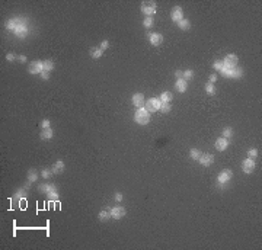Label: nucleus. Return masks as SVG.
Masks as SVG:
<instances>
[{
  "label": "nucleus",
  "mask_w": 262,
  "mask_h": 250,
  "mask_svg": "<svg viewBox=\"0 0 262 250\" xmlns=\"http://www.w3.org/2000/svg\"><path fill=\"white\" fill-rule=\"evenodd\" d=\"M134 119L135 122L140 125H146L150 121V112L146 109V108H138L137 112L134 114Z\"/></svg>",
  "instance_id": "obj_1"
},
{
  "label": "nucleus",
  "mask_w": 262,
  "mask_h": 250,
  "mask_svg": "<svg viewBox=\"0 0 262 250\" xmlns=\"http://www.w3.org/2000/svg\"><path fill=\"white\" fill-rule=\"evenodd\" d=\"M160 103H162V101L159 99V98H151V99H149L147 102H146V109L149 111V112H156V111H159L160 109Z\"/></svg>",
  "instance_id": "obj_2"
},
{
  "label": "nucleus",
  "mask_w": 262,
  "mask_h": 250,
  "mask_svg": "<svg viewBox=\"0 0 262 250\" xmlns=\"http://www.w3.org/2000/svg\"><path fill=\"white\" fill-rule=\"evenodd\" d=\"M236 66H237V57L235 54H229L223 61V68L230 70V68H236Z\"/></svg>",
  "instance_id": "obj_3"
},
{
  "label": "nucleus",
  "mask_w": 262,
  "mask_h": 250,
  "mask_svg": "<svg viewBox=\"0 0 262 250\" xmlns=\"http://www.w3.org/2000/svg\"><path fill=\"white\" fill-rule=\"evenodd\" d=\"M141 9H143V13L147 15V16H153L156 13V3L154 1H144L141 4Z\"/></svg>",
  "instance_id": "obj_4"
},
{
  "label": "nucleus",
  "mask_w": 262,
  "mask_h": 250,
  "mask_svg": "<svg viewBox=\"0 0 262 250\" xmlns=\"http://www.w3.org/2000/svg\"><path fill=\"white\" fill-rule=\"evenodd\" d=\"M28 70H29L31 74H38V73L41 74V71L44 70V64H42V61H32L29 64Z\"/></svg>",
  "instance_id": "obj_5"
},
{
  "label": "nucleus",
  "mask_w": 262,
  "mask_h": 250,
  "mask_svg": "<svg viewBox=\"0 0 262 250\" xmlns=\"http://www.w3.org/2000/svg\"><path fill=\"white\" fill-rule=\"evenodd\" d=\"M125 215V208L124 207H114L111 209V217L115 218V220H120Z\"/></svg>",
  "instance_id": "obj_6"
},
{
  "label": "nucleus",
  "mask_w": 262,
  "mask_h": 250,
  "mask_svg": "<svg viewBox=\"0 0 262 250\" xmlns=\"http://www.w3.org/2000/svg\"><path fill=\"white\" fill-rule=\"evenodd\" d=\"M170 17H172V20H173V22H179V20H182V17H184V12H182V9H181L179 6L173 7V9H172V13H170Z\"/></svg>",
  "instance_id": "obj_7"
},
{
  "label": "nucleus",
  "mask_w": 262,
  "mask_h": 250,
  "mask_svg": "<svg viewBox=\"0 0 262 250\" xmlns=\"http://www.w3.org/2000/svg\"><path fill=\"white\" fill-rule=\"evenodd\" d=\"M242 169L245 173H252L254 169H255V161L254 159H246L243 163H242Z\"/></svg>",
  "instance_id": "obj_8"
},
{
  "label": "nucleus",
  "mask_w": 262,
  "mask_h": 250,
  "mask_svg": "<svg viewBox=\"0 0 262 250\" xmlns=\"http://www.w3.org/2000/svg\"><path fill=\"white\" fill-rule=\"evenodd\" d=\"M232 177H233V172H232L230 169H226V170H223V172L219 175V182H220V183H226V182H229Z\"/></svg>",
  "instance_id": "obj_9"
},
{
  "label": "nucleus",
  "mask_w": 262,
  "mask_h": 250,
  "mask_svg": "<svg viewBox=\"0 0 262 250\" xmlns=\"http://www.w3.org/2000/svg\"><path fill=\"white\" fill-rule=\"evenodd\" d=\"M202 166H210V164H213V161H214V156L213 154H210V153H205V154H201V157H200V160H198Z\"/></svg>",
  "instance_id": "obj_10"
},
{
  "label": "nucleus",
  "mask_w": 262,
  "mask_h": 250,
  "mask_svg": "<svg viewBox=\"0 0 262 250\" xmlns=\"http://www.w3.org/2000/svg\"><path fill=\"white\" fill-rule=\"evenodd\" d=\"M146 102H144V96H143V93H135L134 96H132V105L134 106H137V108H143V105H144Z\"/></svg>",
  "instance_id": "obj_11"
},
{
  "label": "nucleus",
  "mask_w": 262,
  "mask_h": 250,
  "mask_svg": "<svg viewBox=\"0 0 262 250\" xmlns=\"http://www.w3.org/2000/svg\"><path fill=\"white\" fill-rule=\"evenodd\" d=\"M227 145H229V141H227V138H219L217 141H216V148L219 150V151H223V150H226L227 148Z\"/></svg>",
  "instance_id": "obj_12"
},
{
  "label": "nucleus",
  "mask_w": 262,
  "mask_h": 250,
  "mask_svg": "<svg viewBox=\"0 0 262 250\" xmlns=\"http://www.w3.org/2000/svg\"><path fill=\"white\" fill-rule=\"evenodd\" d=\"M150 42L153 45H160L163 42V35L162 34H151L150 35Z\"/></svg>",
  "instance_id": "obj_13"
},
{
  "label": "nucleus",
  "mask_w": 262,
  "mask_h": 250,
  "mask_svg": "<svg viewBox=\"0 0 262 250\" xmlns=\"http://www.w3.org/2000/svg\"><path fill=\"white\" fill-rule=\"evenodd\" d=\"M175 86H176V89L182 93V92H185V90H186L188 83H186V80H185V79H181V80H178V82H176V84H175Z\"/></svg>",
  "instance_id": "obj_14"
},
{
  "label": "nucleus",
  "mask_w": 262,
  "mask_h": 250,
  "mask_svg": "<svg viewBox=\"0 0 262 250\" xmlns=\"http://www.w3.org/2000/svg\"><path fill=\"white\" fill-rule=\"evenodd\" d=\"M41 138L42 140H51L53 138V129L51 128H44L41 132Z\"/></svg>",
  "instance_id": "obj_15"
},
{
  "label": "nucleus",
  "mask_w": 262,
  "mask_h": 250,
  "mask_svg": "<svg viewBox=\"0 0 262 250\" xmlns=\"http://www.w3.org/2000/svg\"><path fill=\"white\" fill-rule=\"evenodd\" d=\"M42 64H44V71H53L54 70V63L51 61V60H45V61H42Z\"/></svg>",
  "instance_id": "obj_16"
},
{
  "label": "nucleus",
  "mask_w": 262,
  "mask_h": 250,
  "mask_svg": "<svg viewBox=\"0 0 262 250\" xmlns=\"http://www.w3.org/2000/svg\"><path fill=\"white\" fill-rule=\"evenodd\" d=\"M162 102H170L172 99H173V95L170 93V92H163L162 95H160V98H159Z\"/></svg>",
  "instance_id": "obj_17"
},
{
  "label": "nucleus",
  "mask_w": 262,
  "mask_h": 250,
  "mask_svg": "<svg viewBox=\"0 0 262 250\" xmlns=\"http://www.w3.org/2000/svg\"><path fill=\"white\" fill-rule=\"evenodd\" d=\"M109 217H111V209H104V211L99 212V220L101 221H106Z\"/></svg>",
  "instance_id": "obj_18"
},
{
  "label": "nucleus",
  "mask_w": 262,
  "mask_h": 250,
  "mask_svg": "<svg viewBox=\"0 0 262 250\" xmlns=\"http://www.w3.org/2000/svg\"><path fill=\"white\" fill-rule=\"evenodd\" d=\"M102 50L101 48H92V51H90V55H92V58H101L102 57Z\"/></svg>",
  "instance_id": "obj_19"
},
{
  "label": "nucleus",
  "mask_w": 262,
  "mask_h": 250,
  "mask_svg": "<svg viewBox=\"0 0 262 250\" xmlns=\"http://www.w3.org/2000/svg\"><path fill=\"white\" fill-rule=\"evenodd\" d=\"M63 169H64V163H63L61 160H58V161L54 164V167H53V172H54V173H60Z\"/></svg>",
  "instance_id": "obj_20"
},
{
  "label": "nucleus",
  "mask_w": 262,
  "mask_h": 250,
  "mask_svg": "<svg viewBox=\"0 0 262 250\" xmlns=\"http://www.w3.org/2000/svg\"><path fill=\"white\" fill-rule=\"evenodd\" d=\"M205 90H207V93H208V95H214V93L217 92V90H216V86H214V83H210V82L205 84Z\"/></svg>",
  "instance_id": "obj_21"
},
{
  "label": "nucleus",
  "mask_w": 262,
  "mask_h": 250,
  "mask_svg": "<svg viewBox=\"0 0 262 250\" xmlns=\"http://www.w3.org/2000/svg\"><path fill=\"white\" fill-rule=\"evenodd\" d=\"M159 111H162L163 114H167L169 111H170V103L169 102H162L160 103V109Z\"/></svg>",
  "instance_id": "obj_22"
},
{
  "label": "nucleus",
  "mask_w": 262,
  "mask_h": 250,
  "mask_svg": "<svg viewBox=\"0 0 262 250\" xmlns=\"http://www.w3.org/2000/svg\"><path fill=\"white\" fill-rule=\"evenodd\" d=\"M178 25H179V28H181V29H189V26H191L189 20H185V19L179 20V22H178Z\"/></svg>",
  "instance_id": "obj_23"
},
{
  "label": "nucleus",
  "mask_w": 262,
  "mask_h": 250,
  "mask_svg": "<svg viewBox=\"0 0 262 250\" xmlns=\"http://www.w3.org/2000/svg\"><path fill=\"white\" fill-rule=\"evenodd\" d=\"M232 135H233V128L227 126V128L223 129V138H230Z\"/></svg>",
  "instance_id": "obj_24"
},
{
  "label": "nucleus",
  "mask_w": 262,
  "mask_h": 250,
  "mask_svg": "<svg viewBox=\"0 0 262 250\" xmlns=\"http://www.w3.org/2000/svg\"><path fill=\"white\" fill-rule=\"evenodd\" d=\"M191 157H192L194 160H200V157H201V153H200V150H197V148H192V150H191Z\"/></svg>",
  "instance_id": "obj_25"
},
{
  "label": "nucleus",
  "mask_w": 262,
  "mask_h": 250,
  "mask_svg": "<svg viewBox=\"0 0 262 250\" xmlns=\"http://www.w3.org/2000/svg\"><path fill=\"white\" fill-rule=\"evenodd\" d=\"M194 77V71L192 70H186V71H184V79L188 82V80H191Z\"/></svg>",
  "instance_id": "obj_26"
},
{
  "label": "nucleus",
  "mask_w": 262,
  "mask_h": 250,
  "mask_svg": "<svg viewBox=\"0 0 262 250\" xmlns=\"http://www.w3.org/2000/svg\"><path fill=\"white\" fill-rule=\"evenodd\" d=\"M143 23H144V26H146V28H150V26L153 25V17H151V16H147V17L144 19V22H143Z\"/></svg>",
  "instance_id": "obj_27"
},
{
  "label": "nucleus",
  "mask_w": 262,
  "mask_h": 250,
  "mask_svg": "<svg viewBox=\"0 0 262 250\" xmlns=\"http://www.w3.org/2000/svg\"><path fill=\"white\" fill-rule=\"evenodd\" d=\"M214 68L216 70H223V61H216L214 63Z\"/></svg>",
  "instance_id": "obj_28"
},
{
  "label": "nucleus",
  "mask_w": 262,
  "mask_h": 250,
  "mask_svg": "<svg viewBox=\"0 0 262 250\" xmlns=\"http://www.w3.org/2000/svg\"><path fill=\"white\" fill-rule=\"evenodd\" d=\"M35 170H31L29 172V182H34V180H36V175L34 173Z\"/></svg>",
  "instance_id": "obj_29"
},
{
  "label": "nucleus",
  "mask_w": 262,
  "mask_h": 250,
  "mask_svg": "<svg viewBox=\"0 0 262 250\" xmlns=\"http://www.w3.org/2000/svg\"><path fill=\"white\" fill-rule=\"evenodd\" d=\"M108 47H109V42H108V41H102V42H101V50H102V51H104L105 48H108Z\"/></svg>",
  "instance_id": "obj_30"
},
{
  "label": "nucleus",
  "mask_w": 262,
  "mask_h": 250,
  "mask_svg": "<svg viewBox=\"0 0 262 250\" xmlns=\"http://www.w3.org/2000/svg\"><path fill=\"white\" fill-rule=\"evenodd\" d=\"M175 76H176V79H178V80H181V79H184V71L178 70V71L175 73Z\"/></svg>",
  "instance_id": "obj_31"
},
{
  "label": "nucleus",
  "mask_w": 262,
  "mask_h": 250,
  "mask_svg": "<svg viewBox=\"0 0 262 250\" xmlns=\"http://www.w3.org/2000/svg\"><path fill=\"white\" fill-rule=\"evenodd\" d=\"M41 77H42L44 80H48V77H50V73H48V71H44V70H42V71H41Z\"/></svg>",
  "instance_id": "obj_32"
},
{
  "label": "nucleus",
  "mask_w": 262,
  "mask_h": 250,
  "mask_svg": "<svg viewBox=\"0 0 262 250\" xmlns=\"http://www.w3.org/2000/svg\"><path fill=\"white\" fill-rule=\"evenodd\" d=\"M41 126H42V129H44V128H50V121H48V119H44V121L41 122Z\"/></svg>",
  "instance_id": "obj_33"
},
{
  "label": "nucleus",
  "mask_w": 262,
  "mask_h": 250,
  "mask_svg": "<svg viewBox=\"0 0 262 250\" xmlns=\"http://www.w3.org/2000/svg\"><path fill=\"white\" fill-rule=\"evenodd\" d=\"M249 156H251L252 159H255V157L258 156V150H255V148H254V150H251V151H249Z\"/></svg>",
  "instance_id": "obj_34"
},
{
  "label": "nucleus",
  "mask_w": 262,
  "mask_h": 250,
  "mask_svg": "<svg viewBox=\"0 0 262 250\" xmlns=\"http://www.w3.org/2000/svg\"><path fill=\"white\" fill-rule=\"evenodd\" d=\"M208 79H210V83H216V80H217V76H216V74H211Z\"/></svg>",
  "instance_id": "obj_35"
},
{
  "label": "nucleus",
  "mask_w": 262,
  "mask_h": 250,
  "mask_svg": "<svg viewBox=\"0 0 262 250\" xmlns=\"http://www.w3.org/2000/svg\"><path fill=\"white\" fill-rule=\"evenodd\" d=\"M50 175H51V172H50L48 169H45V170H42V176H44V177H48Z\"/></svg>",
  "instance_id": "obj_36"
},
{
  "label": "nucleus",
  "mask_w": 262,
  "mask_h": 250,
  "mask_svg": "<svg viewBox=\"0 0 262 250\" xmlns=\"http://www.w3.org/2000/svg\"><path fill=\"white\" fill-rule=\"evenodd\" d=\"M6 26H7V28H15V26H16V23H15V22H13V20H9V22H7V25H6Z\"/></svg>",
  "instance_id": "obj_37"
},
{
  "label": "nucleus",
  "mask_w": 262,
  "mask_h": 250,
  "mask_svg": "<svg viewBox=\"0 0 262 250\" xmlns=\"http://www.w3.org/2000/svg\"><path fill=\"white\" fill-rule=\"evenodd\" d=\"M6 58H7V61H13V60H15V55H13V54H7Z\"/></svg>",
  "instance_id": "obj_38"
},
{
  "label": "nucleus",
  "mask_w": 262,
  "mask_h": 250,
  "mask_svg": "<svg viewBox=\"0 0 262 250\" xmlns=\"http://www.w3.org/2000/svg\"><path fill=\"white\" fill-rule=\"evenodd\" d=\"M115 199L120 202V201H123V193H115Z\"/></svg>",
  "instance_id": "obj_39"
},
{
  "label": "nucleus",
  "mask_w": 262,
  "mask_h": 250,
  "mask_svg": "<svg viewBox=\"0 0 262 250\" xmlns=\"http://www.w3.org/2000/svg\"><path fill=\"white\" fill-rule=\"evenodd\" d=\"M19 60H20L22 63H25V61H26V57H25V55H20V57H19Z\"/></svg>",
  "instance_id": "obj_40"
}]
</instances>
